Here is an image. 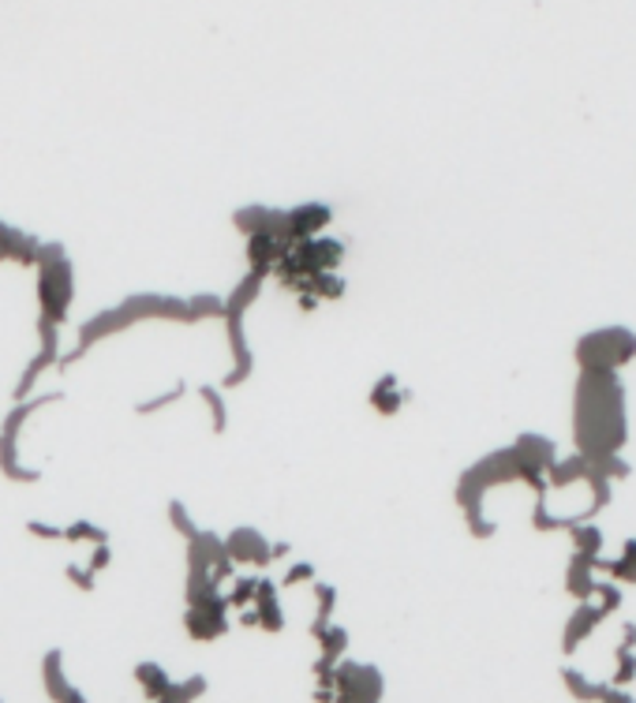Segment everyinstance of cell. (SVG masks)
<instances>
[{
  "instance_id": "cell-9",
  "label": "cell",
  "mask_w": 636,
  "mask_h": 703,
  "mask_svg": "<svg viewBox=\"0 0 636 703\" xmlns=\"http://www.w3.org/2000/svg\"><path fill=\"white\" fill-rule=\"evenodd\" d=\"M38 251H42V240L34 232H23L15 225L0 221V262H15L23 270H34Z\"/></svg>"
},
{
  "instance_id": "cell-6",
  "label": "cell",
  "mask_w": 636,
  "mask_h": 703,
  "mask_svg": "<svg viewBox=\"0 0 636 703\" xmlns=\"http://www.w3.org/2000/svg\"><path fill=\"white\" fill-rule=\"evenodd\" d=\"M184 629H188V637L199 640V643L221 640L225 632H229V602H225L221 591L184 610Z\"/></svg>"
},
{
  "instance_id": "cell-16",
  "label": "cell",
  "mask_w": 636,
  "mask_h": 703,
  "mask_svg": "<svg viewBox=\"0 0 636 703\" xmlns=\"http://www.w3.org/2000/svg\"><path fill=\"white\" fill-rule=\"evenodd\" d=\"M345 289H348L345 277L334 273V270H326V273L307 277V289H303L300 296H315V300H341Z\"/></svg>"
},
{
  "instance_id": "cell-25",
  "label": "cell",
  "mask_w": 636,
  "mask_h": 703,
  "mask_svg": "<svg viewBox=\"0 0 636 703\" xmlns=\"http://www.w3.org/2000/svg\"><path fill=\"white\" fill-rule=\"evenodd\" d=\"M83 566L91 569L94 577H97V572H102V569H110V566H113V550H110V542H102V547H91V558H86Z\"/></svg>"
},
{
  "instance_id": "cell-18",
  "label": "cell",
  "mask_w": 636,
  "mask_h": 703,
  "mask_svg": "<svg viewBox=\"0 0 636 703\" xmlns=\"http://www.w3.org/2000/svg\"><path fill=\"white\" fill-rule=\"evenodd\" d=\"M319 651H322L319 659H326V662H341V659H345V651H348V632L341 629V626H330V629L319 637Z\"/></svg>"
},
{
  "instance_id": "cell-26",
  "label": "cell",
  "mask_w": 636,
  "mask_h": 703,
  "mask_svg": "<svg viewBox=\"0 0 636 703\" xmlns=\"http://www.w3.org/2000/svg\"><path fill=\"white\" fill-rule=\"evenodd\" d=\"M270 550H273V561H281L292 554V542H270Z\"/></svg>"
},
{
  "instance_id": "cell-10",
  "label": "cell",
  "mask_w": 636,
  "mask_h": 703,
  "mask_svg": "<svg viewBox=\"0 0 636 703\" xmlns=\"http://www.w3.org/2000/svg\"><path fill=\"white\" fill-rule=\"evenodd\" d=\"M278 591H281L278 580L259 577V588H254V613H259V629H267V632L285 629V610H281Z\"/></svg>"
},
{
  "instance_id": "cell-5",
  "label": "cell",
  "mask_w": 636,
  "mask_h": 703,
  "mask_svg": "<svg viewBox=\"0 0 636 703\" xmlns=\"http://www.w3.org/2000/svg\"><path fill=\"white\" fill-rule=\"evenodd\" d=\"M334 225V206L330 203H300L292 206V210H285V232H281V244L296 247L303 240H311V236H322Z\"/></svg>"
},
{
  "instance_id": "cell-17",
  "label": "cell",
  "mask_w": 636,
  "mask_h": 703,
  "mask_svg": "<svg viewBox=\"0 0 636 703\" xmlns=\"http://www.w3.org/2000/svg\"><path fill=\"white\" fill-rule=\"evenodd\" d=\"M64 542L67 547H102V542H110V531L105 528H97L94 520H75V524H67L64 528Z\"/></svg>"
},
{
  "instance_id": "cell-21",
  "label": "cell",
  "mask_w": 636,
  "mask_h": 703,
  "mask_svg": "<svg viewBox=\"0 0 636 703\" xmlns=\"http://www.w3.org/2000/svg\"><path fill=\"white\" fill-rule=\"evenodd\" d=\"M169 524H173V531H176V536H180L184 542H191V539H199V524H195L191 520V513L188 509H184V502H169Z\"/></svg>"
},
{
  "instance_id": "cell-27",
  "label": "cell",
  "mask_w": 636,
  "mask_h": 703,
  "mask_svg": "<svg viewBox=\"0 0 636 703\" xmlns=\"http://www.w3.org/2000/svg\"><path fill=\"white\" fill-rule=\"evenodd\" d=\"M61 703H86V696H83L80 689H67V696H64Z\"/></svg>"
},
{
  "instance_id": "cell-1",
  "label": "cell",
  "mask_w": 636,
  "mask_h": 703,
  "mask_svg": "<svg viewBox=\"0 0 636 703\" xmlns=\"http://www.w3.org/2000/svg\"><path fill=\"white\" fill-rule=\"evenodd\" d=\"M270 273L262 270H248L240 277L237 285H232V292L225 296V337H229V355H232V368L229 374L221 379V390H240L243 382L254 374V352H251V341H248V330H243V314L251 311L254 300L267 289Z\"/></svg>"
},
{
  "instance_id": "cell-4",
  "label": "cell",
  "mask_w": 636,
  "mask_h": 703,
  "mask_svg": "<svg viewBox=\"0 0 636 703\" xmlns=\"http://www.w3.org/2000/svg\"><path fill=\"white\" fill-rule=\"evenodd\" d=\"M121 311L132 319L135 325L139 322H184L191 325V314H188V300L184 296H169V292H132L124 296Z\"/></svg>"
},
{
  "instance_id": "cell-12",
  "label": "cell",
  "mask_w": 636,
  "mask_h": 703,
  "mask_svg": "<svg viewBox=\"0 0 636 703\" xmlns=\"http://www.w3.org/2000/svg\"><path fill=\"white\" fill-rule=\"evenodd\" d=\"M195 393H199V401L207 404V412H210V431H213V434H225V431H229V409H225V390H221V385L202 382Z\"/></svg>"
},
{
  "instance_id": "cell-20",
  "label": "cell",
  "mask_w": 636,
  "mask_h": 703,
  "mask_svg": "<svg viewBox=\"0 0 636 703\" xmlns=\"http://www.w3.org/2000/svg\"><path fill=\"white\" fill-rule=\"evenodd\" d=\"M184 393H188V385L176 382V385H169L165 393H154V397L139 401V404H135V412H139V415H154V412H161V409H173V404L180 401Z\"/></svg>"
},
{
  "instance_id": "cell-2",
  "label": "cell",
  "mask_w": 636,
  "mask_h": 703,
  "mask_svg": "<svg viewBox=\"0 0 636 703\" xmlns=\"http://www.w3.org/2000/svg\"><path fill=\"white\" fill-rule=\"evenodd\" d=\"M34 296H38V319L53 322L64 330L67 314H72V303H75V270H72V255H67L64 244L49 240L42 244V251H38V262H34Z\"/></svg>"
},
{
  "instance_id": "cell-14",
  "label": "cell",
  "mask_w": 636,
  "mask_h": 703,
  "mask_svg": "<svg viewBox=\"0 0 636 703\" xmlns=\"http://www.w3.org/2000/svg\"><path fill=\"white\" fill-rule=\"evenodd\" d=\"M42 678H45V692H49V700L53 703H61L67 696V678H64V655L61 651H49L45 662H42Z\"/></svg>"
},
{
  "instance_id": "cell-19",
  "label": "cell",
  "mask_w": 636,
  "mask_h": 703,
  "mask_svg": "<svg viewBox=\"0 0 636 703\" xmlns=\"http://www.w3.org/2000/svg\"><path fill=\"white\" fill-rule=\"evenodd\" d=\"M232 591L225 596V602H229V610H243V607H254V588H259V577H232Z\"/></svg>"
},
{
  "instance_id": "cell-24",
  "label": "cell",
  "mask_w": 636,
  "mask_h": 703,
  "mask_svg": "<svg viewBox=\"0 0 636 703\" xmlns=\"http://www.w3.org/2000/svg\"><path fill=\"white\" fill-rule=\"evenodd\" d=\"M27 531H31L34 539H42V542H64V528L45 524V520H27Z\"/></svg>"
},
{
  "instance_id": "cell-22",
  "label": "cell",
  "mask_w": 636,
  "mask_h": 703,
  "mask_svg": "<svg viewBox=\"0 0 636 703\" xmlns=\"http://www.w3.org/2000/svg\"><path fill=\"white\" fill-rule=\"evenodd\" d=\"M296 583H315V566H311V561H289L278 588H296Z\"/></svg>"
},
{
  "instance_id": "cell-7",
  "label": "cell",
  "mask_w": 636,
  "mask_h": 703,
  "mask_svg": "<svg viewBox=\"0 0 636 703\" xmlns=\"http://www.w3.org/2000/svg\"><path fill=\"white\" fill-rule=\"evenodd\" d=\"M225 550H229L232 566H254V569H270L273 566V550L262 531L254 528H232L225 536Z\"/></svg>"
},
{
  "instance_id": "cell-15",
  "label": "cell",
  "mask_w": 636,
  "mask_h": 703,
  "mask_svg": "<svg viewBox=\"0 0 636 703\" xmlns=\"http://www.w3.org/2000/svg\"><path fill=\"white\" fill-rule=\"evenodd\" d=\"M188 314H191V325L210 322V319H218V322H221V314H225V296H213V292H191V296H188Z\"/></svg>"
},
{
  "instance_id": "cell-13",
  "label": "cell",
  "mask_w": 636,
  "mask_h": 703,
  "mask_svg": "<svg viewBox=\"0 0 636 703\" xmlns=\"http://www.w3.org/2000/svg\"><path fill=\"white\" fill-rule=\"evenodd\" d=\"M371 409H378L382 415H394L400 409V401H405V393H397V374H382L375 382V390L367 393Z\"/></svg>"
},
{
  "instance_id": "cell-8",
  "label": "cell",
  "mask_w": 636,
  "mask_h": 703,
  "mask_svg": "<svg viewBox=\"0 0 636 703\" xmlns=\"http://www.w3.org/2000/svg\"><path fill=\"white\" fill-rule=\"evenodd\" d=\"M232 225H237L240 236L270 232L273 240H281V232H285V210H278V206L251 203V206H240V210L232 214Z\"/></svg>"
},
{
  "instance_id": "cell-11",
  "label": "cell",
  "mask_w": 636,
  "mask_h": 703,
  "mask_svg": "<svg viewBox=\"0 0 636 703\" xmlns=\"http://www.w3.org/2000/svg\"><path fill=\"white\" fill-rule=\"evenodd\" d=\"M135 681H139V689L146 692V700H154V703L169 696V689L176 685L158 662H139V666H135Z\"/></svg>"
},
{
  "instance_id": "cell-3",
  "label": "cell",
  "mask_w": 636,
  "mask_h": 703,
  "mask_svg": "<svg viewBox=\"0 0 636 703\" xmlns=\"http://www.w3.org/2000/svg\"><path fill=\"white\" fill-rule=\"evenodd\" d=\"M56 401H64L61 390L34 393V397H27V401H15V409L4 415V423H0V475H4L8 483H23V487H31V483L42 479V468H31V464H23V457H19V434H23V427L34 420L38 412L49 409V404H56Z\"/></svg>"
},
{
  "instance_id": "cell-23",
  "label": "cell",
  "mask_w": 636,
  "mask_h": 703,
  "mask_svg": "<svg viewBox=\"0 0 636 703\" xmlns=\"http://www.w3.org/2000/svg\"><path fill=\"white\" fill-rule=\"evenodd\" d=\"M64 580L75 583L80 591H94V583H97V577L83 566V561H72V566H64Z\"/></svg>"
}]
</instances>
